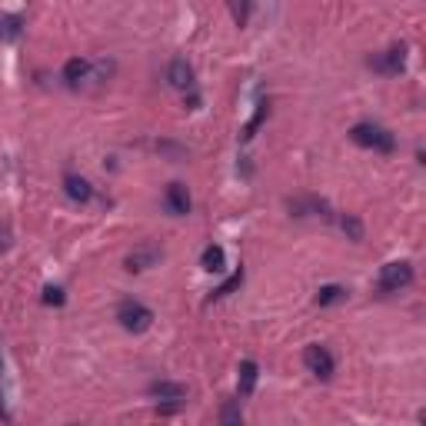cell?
<instances>
[{
    "label": "cell",
    "instance_id": "7a4b0ae2",
    "mask_svg": "<svg viewBox=\"0 0 426 426\" xmlns=\"http://www.w3.org/2000/svg\"><path fill=\"white\" fill-rule=\"evenodd\" d=\"M117 320H120L123 330L143 333V330H150V323H153V310L143 306L140 300H123V303L117 306Z\"/></svg>",
    "mask_w": 426,
    "mask_h": 426
},
{
    "label": "cell",
    "instance_id": "e0dca14e",
    "mask_svg": "<svg viewBox=\"0 0 426 426\" xmlns=\"http://www.w3.org/2000/svg\"><path fill=\"white\" fill-rule=\"evenodd\" d=\"M220 426H243L240 403H227L223 410H220Z\"/></svg>",
    "mask_w": 426,
    "mask_h": 426
},
{
    "label": "cell",
    "instance_id": "277c9868",
    "mask_svg": "<svg viewBox=\"0 0 426 426\" xmlns=\"http://www.w3.org/2000/svg\"><path fill=\"white\" fill-rule=\"evenodd\" d=\"M370 67L376 70V74H383V77L403 74V67H406V47L396 44V47H386V50H380V54H373V57H370Z\"/></svg>",
    "mask_w": 426,
    "mask_h": 426
},
{
    "label": "cell",
    "instance_id": "7402d4cb",
    "mask_svg": "<svg viewBox=\"0 0 426 426\" xmlns=\"http://www.w3.org/2000/svg\"><path fill=\"white\" fill-rule=\"evenodd\" d=\"M7 247H11V230H7V227H0V253L7 250Z\"/></svg>",
    "mask_w": 426,
    "mask_h": 426
},
{
    "label": "cell",
    "instance_id": "30bf717a",
    "mask_svg": "<svg viewBox=\"0 0 426 426\" xmlns=\"http://www.w3.org/2000/svg\"><path fill=\"white\" fill-rule=\"evenodd\" d=\"M150 396H160L167 403H186V386L184 383L157 380V383H150Z\"/></svg>",
    "mask_w": 426,
    "mask_h": 426
},
{
    "label": "cell",
    "instance_id": "9c48e42d",
    "mask_svg": "<svg viewBox=\"0 0 426 426\" xmlns=\"http://www.w3.org/2000/svg\"><path fill=\"white\" fill-rule=\"evenodd\" d=\"M164 207L174 213V217H184V213H190V194H186L184 184H170L164 194Z\"/></svg>",
    "mask_w": 426,
    "mask_h": 426
},
{
    "label": "cell",
    "instance_id": "3957f363",
    "mask_svg": "<svg viewBox=\"0 0 426 426\" xmlns=\"http://www.w3.org/2000/svg\"><path fill=\"white\" fill-rule=\"evenodd\" d=\"M413 284V267L406 260H396V263H386L380 270V280H376V290L380 293H396L403 286Z\"/></svg>",
    "mask_w": 426,
    "mask_h": 426
},
{
    "label": "cell",
    "instance_id": "5bb4252c",
    "mask_svg": "<svg viewBox=\"0 0 426 426\" xmlns=\"http://www.w3.org/2000/svg\"><path fill=\"white\" fill-rule=\"evenodd\" d=\"M21 17L17 13H0V40H17L21 37Z\"/></svg>",
    "mask_w": 426,
    "mask_h": 426
},
{
    "label": "cell",
    "instance_id": "4fadbf2b",
    "mask_svg": "<svg viewBox=\"0 0 426 426\" xmlns=\"http://www.w3.org/2000/svg\"><path fill=\"white\" fill-rule=\"evenodd\" d=\"M257 363L253 360H243L240 363V380H237V390H240V396H250L253 386H257Z\"/></svg>",
    "mask_w": 426,
    "mask_h": 426
},
{
    "label": "cell",
    "instance_id": "2e32d148",
    "mask_svg": "<svg viewBox=\"0 0 426 426\" xmlns=\"http://www.w3.org/2000/svg\"><path fill=\"white\" fill-rule=\"evenodd\" d=\"M340 227H343V233H347V237H350L353 243H360L363 240V223L357 217H353V213H347V217L340 220Z\"/></svg>",
    "mask_w": 426,
    "mask_h": 426
},
{
    "label": "cell",
    "instance_id": "5b68a950",
    "mask_svg": "<svg viewBox=\"0 0 426 426\" xmlns=\"http://www.w3.org/2000/svg\"><path fill=\"white\" fill-rule=\"evenodd\" d=\"M303 363L317 380H330V376H333V357H330V350L327 347H320V343H310V347H306Z\"/></svg>",
    "mask_w": 426,
    "mask_h": 426
},
{
    "label": "cell",
    "instance_id": "7c38bea8",
    "mask_svg": "<svg viewBox=\"0 0 426 426\" xmlns=\"http://www.w3.org/2000/svg\"><path fill=\"white\" fill-rule=\"evenodd\" d=\"M200 267H203L207 274H223V270H227V253H223V247L210 243L207 250L200 253Z\"/></svg>",
    "mask_w": 426,
    "mask_h": 426
},
{
    "label": "cell",
    "instance_id": "ffe728a7",
    "mask_svg": "<svg viewBox=\"0 0 426 426\" xmlns=\"http://www.w3.org/2000/svg\"><path fill=\"white\" fill-rule=\"evenodd\" d=\"M64 300H67V296H64V290H60V286H47V290H44V303L60 306Z\"/></svg>",
    "mask_w": 426,
    "mask_h": 426
},
{
    "label": "cell",
    "instance_id": "ba28073f",
    "mask_svg": "<svg viewBox=\"0 0 426 426\" xmlns=\"http://www.w3.org/2000/svg\"><path fill=\"white\" fill-rule=\"evenodd\" d=\"M167 84L176 90H190L194 87V67L186 64L184 57L170 60V67H167Z\"/></svg>",
    "mask_w": 426,
    "mask_h": 426
},
{
    "label": "cell",
    "instance_id": "52a82bcc",
    "mask_svg": "<svg viewBox=\"0 0 426 426\" xmlns=\"http://www.w3.org/2000/svg\"><path fill=\"white\" fill-rule=\"evenodd\" d=\"M87 80H94V64H90L87 57H70L64 64V84L67 87H80Z\"/></svg>",
    "mask_w": 426,
    "mask_h": 426
},
{
    "label": "cell",
    "instance_id": "8fae6325",
    "mask_svg": "<svg viewBox=\"0 0 426 426\" xmlns=\"http://www.w3.org/2000/svg\"><path fill=\"white\" fill-rule=\"evenodd\" d=\"M64 190H67V197L77 200V203H87V200L94 197V186H90V180H87V176H77V174H70L64 180Z\"/></svg>",
    "mask_w": 426,
    "mask_h": 426
},
{
    "label": "cell",
    "instance_id": "44dd1931",
    "mask_svg": "<svg viewBox=\"0 0 426 426\" xmlns=\"http://www.w3.org/2000/svg\"><path fill=\"white\" fill-rule=\"evenodd\" d=\"M230 13H233V21L243 23L250 17V4H230Z\"/></svg>",
    "mask_w": 426,
    "mask_h": 426
},
{
    "label": "cell",
    "instance_id": "6da1fadb",
    "mask_svg": "<svg viewBox=\"0 0 426 426\" xmlns=\"http://www.w3.org/2000/svg\"><path fill=\"white\" fill-rule=\"evenodd\" d=\"M350 140L357 143V147H366V150H376V153H393L396 150V137L386 130V127H380V123H373V120L357 123L350 130Z\"/></svg>",
    "mask_w": 426,
    "mask_h": 426
},
{
    "label": "cell",
    "instance_id": "ac0fdd59",
    "mask_svg": "<svg viewBox=\"0 0 426 426\" xmlns=\"http://www.w3.org/2000/svg\"><path fill=\"white\" fill-rule=\"evenodd\" d=\"M263 117H267V103H257V113H253V120L247 123V130H243V140H250L253 133H257V127L263 123Z\"/></svg>",
    "mask_w": 426,
    "mask_h": 426
},
{
    "label": "cell",
    "instance_id": "9a60e30c",
    "mask_svg": "<svg viewBox=\"0 0 426 426\" xmlns=\"http://www.w3.org/2000/svg\"><path fill=\"white\" fill-rule=\"evenodd\" d=\"M340 300H347V290L337 284H327L317 290V306H330V303H340Z\"/></svg>",
    "mask_w": 426,
    "mask_h": 426
},
{
    "label": "cell",
    "instance_id": "8992f818",
    "mask_svg": "<svg viewBox=\"0 0 426 426\" xmlns=\"http://www.w3.org/2000/svg\"><path fill=\"white\" fill-rule=\"evenodd\" d=\"M160 257H164V250L157 247V243H140V247H133L130 253H127V270H133V274H140V270H150L153 263H160Z\"/></svg>",
    "mask_w": 426,
    "mask_h": 426
},
{
    "label": "cell",
    "instance_id": "d6986e66",
    "mask_svg": "<svg viewBox=\"0 0 426 426\" xmlns=\"http://www.w3.org/2000/svg\"><path fill=\"white\" fill-rule=\"evenodd\" d=\"M240 284H243V270H237V274L230 276L227 284H220V286H217V290H213V296H227V293H230V290H237V286H240Z\"/></svg>",
    "mask_w": 426,
    "mask_h": 426
}]
</instances>
